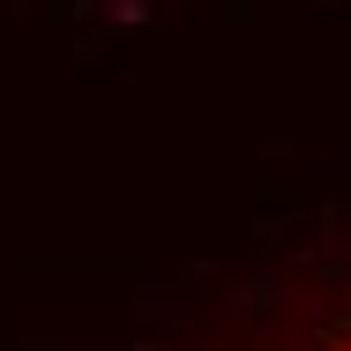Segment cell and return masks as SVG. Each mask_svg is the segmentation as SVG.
Returning <instances> with one entry per match:
<instances>
[{
    "label": "cell",
    "instance_id": "1",
    "mask_svg": "<svg viewBox=\"0 0 351 351\" xmlns=\"http://www.w3.org/2000/svg\"><path fill=\"white\" fill-rule=\"evenodd\" d=\"M306 351H351V299H337V314L322 322V337H314Z\"/></svg>",
    "mask_w": 351,
    "mask_h": 351
}]
</instances>
